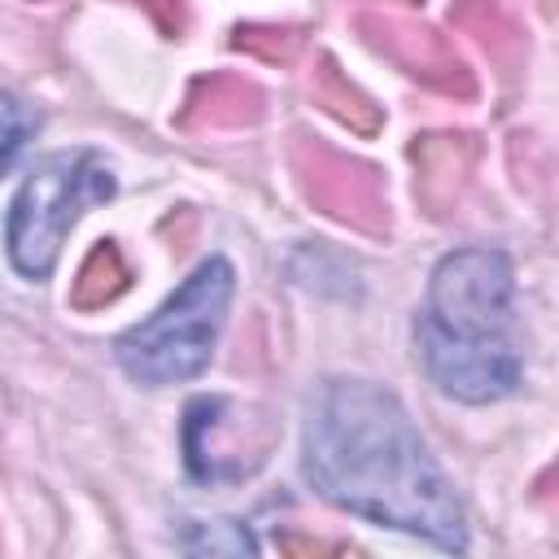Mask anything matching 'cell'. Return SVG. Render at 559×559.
<instances>
[{"label":"cell","mask_w":559,"mask_h":559,"mask_svg":"<svg viewBox=\"0 0 559 559\" xmlns=\"http://www.w3.org/2000/svg\"><path fill=\"white\" fill-rule=\"evenodd\" d=\"M201 528V537H188L183 546L188 550H258V542L249 537V528L245 524H231V520H214V528L210 524H197Z\"/></svg>","instance_id":"cell-7"},{"label":"cell","mask_w":559,"mask_h":559,"mask_svg":"<svg viewBox=\"0 0 559 559\" xmlns=\"http://www.w3.org/2000/svg\"><path fill=\"white\" fill-rule=\"evenodd\" d=\"M301 476L332 507L432 542L467 550L463 502L428 450L406 406L376 380L332 376L306 397Z\"/></svg>","instance_id":"cell-1"},{"label":"cell","mask_w":559,"mask_h":559,"mask_svg":"<svg viewBox=\"0 0 559 559\" xmlns=\"http://www.w3.org/2000/svg\"><path fill=\"white\" fill-rule=\"evenodd\" d=\"M236 293V271L227 258H205L148 319L131 323L114 341V362L127 380L144 389H166L201 376L218 345Z\"/></svg>","instance_id":"cell-3"},{"label":"cell","mask_w":559,"mask_h":559,"mask_svg":"<svg viewBox=\"0 0 559 559\" xmlns=\"http://www.w3.org/2000/svg\"><path fill=\"white\" fill-rule=\"evenodd\" d=\"M183 463L201 485L245 480L258 463L227 437V397H197L183 411Z\"/></svg>","instance_id":"cell-5"},{"label":"cell","mask_w":559,"mask_h":559,"mask_svg":"<svg viewBox=\"0 0 559 559\" xmlns=\"http://www.w3.org/2000/svg\"><path fill=\"white\" fill-rule=\"evenodd\" d=\"M114 188H118L114 170L92 148L39 157L26 170L22 188L13 192L9 227H4L9 262L17 266V275L48 280L57 258H61L66 231L79 223V214H87L92 205L109 201Z\"/></svg>","instance_id":"cell-4"},{"label":"cell","mask_w":559,"mask_h":559,"mask_svg":"<svg viewBox=\"0 0 559 559\" xmlns=\"http://www.w3.org/2000/svg\"><path fill=\"white\" fill-rule=\"evenodd\" d=\"M35 122L39 118L31 114V105H22L13 92H0V175H9V166L35 135Z\"/></svg>","instance_id":"cell-6"},{"label":"cell","mask_w":559,"mask_h":559,"mask_svg":"<svg viewBox=\"0 0 559 559\" xmlns=\"http://www.w3.org/2000/svg\"><path fill=\"white\" fill-rule=\"evenodd\" d=\"M515 271L502 249H454L428 275V297L415 319V354L428 380L467 406L511 397L524 380V358L511 336Z\"/></svg>","instance_id":"cell-2"}]
</instances>
